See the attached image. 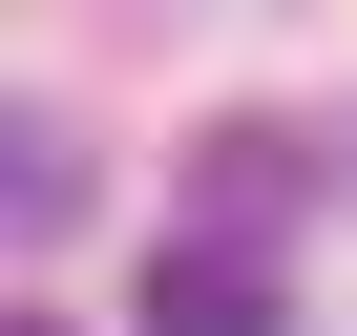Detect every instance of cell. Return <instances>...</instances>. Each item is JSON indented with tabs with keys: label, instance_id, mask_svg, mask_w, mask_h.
<instances>
[{
	"label": "cell",
	"instance_id": "obj_1",
	"mask_svg": "<svg viewBox=\"0 0 357 336\" xmlns=\"http://www.w3.org/2000/svg\"><path fill=\"white\" fill-rule=\"evenodd\" d=\"M147 336H294V294H273L252 231H168L147 252Z\"/></svg>",
	"mask_w": 357,
	"mask_h": 336
},
{
	"label": "cell",
	"instance_id": "obj_2",
	"mask_svg": "<svg viewBox=\"0 0 357 336\" xmlns=\"http://www.w3.org/2000/svg\"><path fill=\"white\" fill-rule=\"evenodd\" d=\"M22 336H63V315H22Z\"/></svg>",
	"mask_w": 357,
	"mask_h": 336
}]
</instances>
